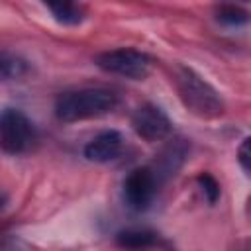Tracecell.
Masks as SVG:
<instances>
[{"label": "cell", "mask_w": 251, "mask_h": 251, "mask_svg": "<svg viewBox=\"0 0 251 251\" xmlns=\"http://www.w3.org/2000/svg\"><path fill=\"white\" fill-rule=\"evenodd\" d=\"M4 204H6V194L0 190V212H2V208H4Z\"/></svg>", "instance_id": "5bb4252c"}, {"label": "cell", "mask_w": 251, "mask_h": 251, "mask_svg": "<svg viewBox=\"0 0 251 251\" xmlns=\"http://www.w3.org/2000/svg\"><path fill=\"white\" fill-rule=\"evenodd\" d=\"M96 65L106 73L141 80L151 71V57L131 47H120V49H110L100 53L96 57Z\"/></svg>", "instance_id": "277c9868"}, {"label": "cell", "mask_w": 251, "mask_h": 251, "mask_svg": "<svg viewBox=\"0 0 251 251\" xmlns=\"http://www.w3.org/2000/svg\"><path fill=\"white\" fill-rule=\"evenodd\" d=\"M196 182H198V186H200L204 198H206L210 204H216L218 198H220V192H222V190H220V182L216 180V176H212L210 173H200V175L196 176Z\"/></svg>", "instance_id": "7c38bea8"}, {"label": "cell", "mask_w": 251, "mask_h": 251, "mask_svg": "<svg viewBox=\"0 0 251 251\" xmlns=\"http://www.w3.org/2000/svg\"><path fill=\"white\" fill-rule=\"evenodd\" d=\"M216 20L224 25H229V27H237V25H243L247 24L249 20V12L241 6H235V4H222L216 8Z\"/></svg>", "instance_id": "8fae6325"}, {"label": "cell", "mask_w": 251, "mask_h": 251, "mask_svg": "<svg viewBox=\"0 0 251 251\" xmlns=\"http://www.w3.org/2000/svg\"><path fill=\"white\" fill-rule=\"evenodd\" d=\"M237 163L243 169V173L249 175V171H251V167H249V137H245L237 149Z\"/></svg>", "instance_id": "4fadbf2b"}, {"label": "cell", "mask_w": 251, "mask_h": 251, "mask_svg": "<svg viewBox=\"0 0 251 251\" xmlns=\"http://www.w3.org/2000/svg\"><path fill=\"white\" fill-rule=\"evenodd\" d=\"M173 80H175V88L178 92L180 102L190 114L202 120H216L224 116L226 102L222 94L196 71L184 65H176Z\"/></svg>", "instance_id": "6da1fadb"}, {"label": "cell", "mask_w": 251, "mask_h": 251, "mask_svg": "<svg viewBox=\"0 0 251 251\" xmlns=\"http://www.w3.org/2000/svg\"><path fill=\"white\" fill-rule=\"evenodd\" d=\"M131 127L141 139L153 143V141L165 139L173 131V122L161 106L145 102V104H141L133 110Z\"/></svg>", "instance_id": "8992f818"}, {"label": "cell", "mask_w": 251, "mask_h": 251, "mask_svg": "<svg viewBox=\"0 0 251 251\" xmlns=\"http://www.w3.org/2000/svg\"><path fill=\"white\" fill-rule=\"evenodd\" d=\"M47 10L51 12V16L63 24V25H78L84 18L86 12L80 4H73V2H57V4H47Z\"/></svg>", "instance_id": "30bf717a"}, {"label": "cell", "mask_w": 251, "mask_h": 251, "mask_svg": "<svg viewBox=\"0 0 251 251\" xmlns=\"http://www.w3.org/2000/svg\"><path fill=\"white\" fill-rule=\"evenodd\" d=\"M124 149V135L118 129H104L96 133L82 149V155L90 163H110Z\"/></svg>", "instance_id": "52a82bcc"}, {"label": "cell", "mask_w": 251, "mask_h": 251, "mask_svg": "<svg viewBox=\"0 0 251 251\" xmlns=\"http://www.w3.org/2000/svg\"><path fill=\"white\" fill-rule=\"evenodd\" d=\"M159 190V175L151 167H137L129 171L124 180V200L135 212H145Z\"/></svg>", "instance_id": "5b68a950"}, {"label": "cell", "mask_w": 251, "mask_h": 251, "mask_svg": "<svg viewBox=\"0 0 251 251\" xmlns=\"http://www.w3.org/2000/svg\"><path fill=\"white\" fill-rule=\"evenodd\" d=\"M114 241L122 249L139 251V249H149V247L159 245L161 235L149 227H126V229H120L116 233Z\"/></svg>", "instance_id": "ba28073f"}, {"label": "cell", "mask_w": 251, "mask_h": 251, "mask_svg": "<svg viewBox=\"0 0 251 251\" xmlns=\"http://www.w3.org/2000/svg\"><path fill=\"white\" fill-rule=\"evenodd\" d=\"M37 141L33 122L18 108L0 110V149L8 155H24Z\"/></svg>", "instance_id": "3957f363"}, {"label": "cell", "mask_w": 251, "mask_h": 251, "mask_svg": "<svg viewBox=\"0 0 251 251\" xmlns=\"http://www.w3.org/2000/svg\"><path fill=\"white\" fill-rule=\"evenodd\" d=\"M29 71V63L12 53V51H0V80H16L25 76Z\"/></svg>", "instance_id": "9c48e42d"}, {"label": "cell", "mask_w": 251, "mask_h": 251, "mask_svg": "<svg viewBox=\"0 0 251 251\" xmlns=\"http://www.w3.org/2000/svg\"><path fill=\"white\" fill-rule=\"evenodd\" d=\"M118 106V96L108 88H78L61 92L55 100V118L65 124L94 120L110 114Z\"/></svg>", "instance_id": "7a4b0ae2"}]
</instances>
